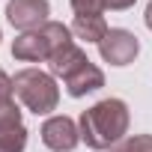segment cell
Returning a JSON list of instances; mask_svg holds the SVG:
<instances>
[{
	"label": "cell",
	"instance_id": "obj_1",
	"mask_svg": "<svg viewBox=\"0 0 152 152\" xmlns=\"http://www.w3.org/2000/svg\"><path fill=\"white\" fill-rule=\"evenodd\" d=\"M128 122H131V116H128V104L122 99H102L99 104H93L90 110L81 113L78 128H81V140L90 149L107 152L128 134Z\"/></svg>",
	"mask_w": 152,
	"mask_h": 152
},
{
	"label": "cell",
	"instance_id": "obj_2",
	"mask_svg": "<svg viewBox=\"0 0 152 152\" xmlns=\"http://www.w3.org/2000/svg\"><path fill=\"white\" fill-rule=\"evenodd\" d=\"M72 27L60 24V21H45L39 30H30V33H21L15 42H12V57L21 60V63H48L60 48L72 45Z\"/></svg>",
	"mask_w": 152,
	"mask_h": 152
},
{
	"label": "cell",
	"instance_id": "obj_3",
	"mask_svg": "<svg viewBox=\"0 0 152 152\" xmlns=\"http://www.w3.org/2000/svg\"><path fill=\"white\" fill-rule=\"evenodd\" d=\"M12 87H15V96L24 102V107L33 110L36 116L39 113H51L60 104V87H57V81H54L51 72L21 69L12 78Z\"/></svg>",
	"mask_w": 152,
	"mask_h": 152
},
{
	"label": "cell",
	"instance_id": "obj_4",
	"mask_svg": "<svg viewBox=\"0 0 152 152\" xmlns=\"http://www.w3.org/2000/svg\"><path fill=\"white\" fill-rule=\"evenodd\" d=\"M99 54L110 66H128L140 54V42H137V36L131 30L116 27V30H107V36L99 42Z\"/></svg>",
	"mask_w": 152,
	"mask_h": 152
},
{
	"label": "cell",
	"instance_id": "obj_5",
	"mask_svg": "<svg viewBox=\"0 0 152 152\" xmlns=\"http://www.w3.org/2000/svg\"><path fill=\"white\" fill-rule=\"evenodd\" d=\"M51 15V6L48 0H9L6 3V21L21 30V33H30V30H39Z\"/></svg>",
	"mask_w": 152,
	"mask_h": 152
},
{
	"label": "cell",
	"instance_id": "obj_6",
	"mask_svg": "<svg viewBox=\"0 0 152 152\" xmlns=\"http://www.w3.org/2000/svg\"><path fill=\"white\" fill-rule=\"evenodd\" d=\"M39 134H42V143L54 152H72L81 143V128L72 116H48Z\"/></svg>",
	"mask_w": 152,
	"mask_h": 152
},
{
	"label": "cell",
	"instance_id": "obj_7",
	"mask_svg": "<svg viewBox=\"0 0 152 152\" xmlns=\"http://www.w3.org/2000/svg\"><path fill=\"white\" fill-rule=\"evenodd\" d=\"M63 84H66V93H69L72 99H84L87 93H96V90L104 87V72H102L96 63L87 60V63H81L78 69H75Z\"/></svg>",
	"mask_w": 152,
	"mask_h": 152
},
{
	"label": "cell",
	"instance_id": "obj_8",
	"mask_svg": "<svg viewBox=\"0 0 152 152\" xmlns=\"http://www.w3.org/2000/svg\"><path fill=\"white\" fill-rule=\"evenodd\" d=\"M87 60H90V57H87V54H84L78 45H75V42H72V45L60 48V51H57V54L48 60V69H51V75H54V78H63V81H66L69 75L78 69L81 63H87Z\"/></svg>",
	"mask_w": 152,
	"mask_h": 152
},
{
	"label": "cell",
	"instance_id": "obj_9",
	"mask_svg": "<svg viewBox=\"0 0 152 152\" xmlns=\"http://www.w3.org/2000/svg\"><path fill=\"white\" fill-rule=\"evenodd\" d=\"M107 21H104V15H75V21H72V33L78 36V39H84V42H102L104 36H107Z\"/></svg>",
	"mask_w": 152,
	"mask_h": 152
},
{
	"label": "cell",
	"instance_id": "obj_10",
	"mask_svg": "<svg viewBox=\"0 0 152 152\" xmlns=\"http://www.w3.org/2000/svg\"><path fill=\"white\" fill-rule=\"evenodd\" d=\"M18 125H21V110H18L15 99H12V96L0 99V134H3V131H12V128H18Z\"/></svg>",
	"mask_w": 152,
	"mask_h": 152
},
{
	"label": "cell",
	"instance_id": "obj_11",
	"mask_svg": "<svg viewBox=\"0 0 152 152\" xmlns=\"http://www.w3.org/2000/svg\"><path fill=\"white\" fill-rule=\"evenodd\" d=\"M107 152H152V134H131L122 137L116 146H110Z\"/></svg>",
	"mask_w": 152,
	"mask_h": 152
},
{
	"label": "cell",
	"instance_id": "obj_12",
	"mask_svg": "<svg viewBox=\"0 0 152 152\" xmlns=\"http://www.w3.org/2000/svg\"><path fill=\"white\" fill-rule=\"evenodd\" d=\"M24 146H27V128L24 125L0 134V152H24Z\"/></svg>",
	"mask_w": 152,
	"mask_h": 152
},
{
	"label": "cell",
	"instance_id": "obj_13",
	"mask_svg": "<svg viewBox=\"0 0 152 152\" xmlns=\"http://www.w3.org/2000/svg\"><path fill=\"white\" fill-rule=\"evenodd\" d=\"M75 15H102L107 6H104V0H69Z\"/></svg>",
	"mask_w": 152,
	"mask_h": 152
},
{
	"label": "cell",
	"instance_id": "obj_14",
	"mask_svg": "<svg viewBox=\"0 0 152 152\" xmlns=\"http://www.w3.org/2000/svg\"><path fill=\"white\" fill-rule=\"evenodd\" d=\"M6 96H15V87H12V78L0 69V99H6Z\"/></svg>",
	"mask_w": 152,
	"mask_h": 152
},
{
	"label": "cell",
	"instance_id": "obj_15",
	"mask_svg": "<svg viewBox=\"0 0 152 152\" xmlns=\"http://www.w3.org/2000/svg\"><path fill=\"white\" fill-rule=\"evenodd\" d=\"M134 3H137V0H104V6L113 9V12H125V9H131Z\"/></svg>",
	"mask_w": 152,
	"mask_h": 152
},
{
	"label": "cell",
	"instance_id": "obj_16",
	"mask_svg": "<svg viewBox=\"0 0 152 152\" xmlns=\"http://www.w3.org/2000/svg\"><path fill=\"white\" fill-rule=\"evenodd\" d=\"M143 21H146V27L152 30V0L146 3V12H143Z\"/></svg>",
	"mask_w": 152,
	"mask_h": 152
}]
</instances>
